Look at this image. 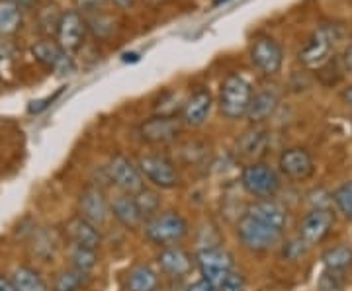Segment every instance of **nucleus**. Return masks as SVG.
<instances>
[{"label": "nucleus", "mask_w": 352, "mask_h": 291, "mask_svg": "<svg viewBox=\"0 0 352 291\" xmlns=\"http://www.w3.org/2000/svg\"><path fill=\"white\" fill-rule=\"evenodd\" d=\"M340 39V27L337 24H321L309 39L305 41L298 59L305 69H321L323 65L333 59L335 43Z\"/></svg>", "instance_id": "f257e3e1"}, {"label": "nucleus", "mask_w": 352, "mask_h": 291, "mask_svg": "<svg viewBox=\"0 0 352 291\" xmlns=\"http://www.w3.org/2000/svg\"><path fill=\"white\" fill-rule=\"evenodd\" d=\"M252 96L254 92H252L251 82L245 76L229 75L219 90V98H217L219 112L227 119H241L249 112Z\"/></svg>", "instance_id": "f03ea898"}, {"label": "nucleus", "mask_w": 352, "mask_h": 291, "mask_svg": "<svg viewBox=\"0 0 352 291\" xmlns=\"http://www.w3.org/2000/svg\"><path fill=\"white\" fill-rule=\"evenodd\" d=\"M237 237L247 251L266 253L282 241V231L270 227V225H264L258 219L245 213L237 223Z\"/></svg>", "instance_id": "7ed1b4c3"}, {"label": "nucleus", "mask_w": 352, "mask_h": 291, "mask_svg": "<svg viewBox=\"0 0 352 291\" xmlns=\"http://www.w3.org/2000/svg\"><path fill=\"white\" fill-rule=\"evenodd\" d=\"M147 239L161 246H170L188 235V221L176 211H164L145 223Z\"/></svg>", "instance_id": "20e7f679"}, {"label": "nucleus", "mask_w": 352, "mask_h": 291, "mask_svg": "<svg viewBox=\"0 0 352 291\" xmlns=\"http://www.w3.org/2000/svg\"><path fill=\"white\" fill-rule=\"evenodd\" d=\"M241 184L256 200H272L282 188L276 170L264 163H252L247 166L241 174Z\"/></svg>", "instance_id": "39448f33"}, {"label": "nucleus", "mask_w": 352, "mask_h": 291, "mask_svg": "<svg viewBox=\"0 0 352 291\" xmlns=\"http://www.w3.org/2000/svg\"><path fill=\"white\" fill-rule=\"evenodd\" d=\"M252 67L261 71L264 76H274L280 73L284 63V51L276 39L270 36H258L252 39L251 49H249Z\"/></svg>", "instance_id": "423d86ee"}, {"label": "nucleus", "mask_w": 352, "mask_h": 291, "mask_svg": "<svg viewBox=\"0 0 352 291\" xmlns=\"http://www.w3.org/2000/svg\"><path fill=\"white\" fill-rule=\"evenodd\" d=\"M196 264L200 268L201 278L210 281L212 286H217L226 278L231 270H235V262L231 253H227L221 246H206L196 254Z\"/></svg>", "instance_id": "0eeeda50"}, {"label": "nucleus", "mask_w": 352, "mask_h": 291, "mask_svg": "<svg viewBox=\"0 0 352 291\" xmlns=\"http://www.w3.org/2000/svg\"><path fill=\"white\" fill-rule=\"evenodd\" d=\"M138 166L143 178L161 190H170L178 184V170L175 163L164 154H143L139 156Z\"/></svg>", "instance_id": "6e6552de"}, {"label": "nucleus", "mask_w": 352, "mask_h": 291, "mask_svg": "<svg viewBox=\"0 0 352 291\" xmlns=\"http://www.w3.org/2000/svg\"><path fill=\"white\" fill-rule=\"evenodd\" d=\"M106 170H108V178L120 190L126 191L127 196H135L145 188V178L141 174L139 166L131 159H127L126 154H113Z\"/></svg>", "instance_id": "1a4fd4ad"}, {"label": "nucleus", "mask_w": 352, "mask_h": 291, "mask_svg": "<svg viewBox=\"0 0 352 291\" xmlns=\"http://www.w3.org/2000/svg\"><path fill=\"white\" fill-rule=\"evenodd\" d=\"M182 119L176 115H153L139 126V137L151 145H166L180 137Z\"/></svg>", "instance_id": "9d476101"}, {"label": "nucleus", "mask_w": 352, "mask_h": 291, "mask_svg": "<svg viewBox=\"0 0 352 291\" xmlns=\"http://www.w3.org/2000/svg\"><path fill=\"white\" fill-rule=\"evenodd\" d=\"M280 172L288 180L294 182H305L314 176L315 172V163L311 152L303 147H289L286 151L280 154Z\"/></svg>", "instance_id": "9b49d317"}, {"label": "nucleus", "mask_w": 352, "mask_h": 291, "mask_svg": "<svg viewBox=\"0 0 352 291\" xmlns=\"http://www.w3.org/2000/svg\"><path fill=\"white\" fill-rule=\"evenodd\" d=\"M335 225V216L329 207H315L307 216L303 217L300 223V239L307 246L319 244L329 237L331 229Z\"/></svg>", "instance_id": "f8f14e48"}, {"label": "nucleus", "mask_w": 352, "mask_h": 291, "mask_svg": "<svg viewBox=\"0 0 352 291\" xmlns=\"http://www.w3.org/2000/svg\"><path fill=\"white\" fill-rule=\"evenodd\" d=\"M87 30L88 24L87 20L82 18V14L76 12V10L61 12L59 24H57V43L63 47V51L73 53L82 45Z\"/></svg>", "instance_id": "ddd939ff"}, {"label": "nucleus", "mask_w": 352, "mask_h": 291, "mask_svg": "<svg viewBox=\"0 0 352 291\" xmlns=\"http://www.w3.org/2000/svg\"><path fill=\"white\" fill-rule=\"evenodd\" d=\"M212 106H214V96L210 89L198 86L190 94L188 100L182 104V114H180L182 124L188 127H201L208 121Z\"/></svg>", "instance_id": "4468645a"}, {"label": "nucleus", "mask_w": 352, "mask_h": 291, "mask_svg": "<svg viewBox=\"0 0 352 291\" xmlns=\"http://www.w3.org/2000/svg\"><path fill=\"white\" fill-rule=\"evenodd\" d=\"M32 55L39 65H43L50 71H57V73L73 71V61H71L69 53L63 51V47L53 39H39V41H36L32 45Z\"/></svg>", "instance_id": "2eb2a0df"}, {"label": "nucleus", "mask_w": 352, "mask_h": 291, "mask_svg": "<svg viewBox=\"0 0 352 291\" xmlns=\"http://www.w3.org/2000/svg\"><path fill=\"white\" fill-rule=\"evenodd\" d=\"M78 216L85 217L92 225L102 227L110 216V205L98 186H88L78 198Z\"/></svg>", "instance_id": "dca6fc26"}, {"label": "nucleus", "mask_w": 352, "mask_h": 291, "mask_svg": "<svg viewBox=\"0 0 352 291\" xmlns=\"http://www.w3.org/2000/svg\"><path fill=\"white\" fill-rule=\"evenodd\" d=\"M65 235L75 246H85V248H98L102 242L100 229L92 225L85 217L75 216L65 223Z\"/></svg>", "instance_id": "f3484780"}, {"label": "nucleus", "mask_w": 352, "mask_h": 291, "mask_svg": "<svg viewBox=\"0 0 352 291\" xmlns=\"http://www.w3.org/2000/svg\"><path fill=\"white\" fill-rule=\"evenodd\" d=\"M159 266L163 270L166 276L170 278H184L192 272V266L196 260H192L190 256L182 246H176V244H170V246H163V251L159 253Z\"/></svg>", "instance_id": "a211bd4d"}, {"label": "nucleus", "mask_w": 352, "mask_h": 291, "mask_svg": "<svg viewBox=\"0 0 352 291\" xmlns=\"http://www.w3.org/2000/svg\"><path fill=\"white\" fill-rule=\"evenodd\" d=\"M247 216L258 219L264 225L278 229L284 233V229L288 227V211L284 205H280L274 200H254L247 207Z\"/></svg>", "instance_id": "6ab92c4d"}, {"label": "nucleus", "mask_w": 352, "mask_h": 291, "mask_svg": "<svg viewBox=\"0 0 352 291\" xmlns=\"http://www.w3.org/2000/svg\"><path fill=\"white\" fill-rule=\"evenodd\" d=\"M280 98L274 90H261L252 96L249 112H247V119L251 121L252 126H261L268 117H272L276 112Z\"/></svg>", "instance_id": "aec40b11"}, {"label": "nucleus", "mask_w": 352, "mask_h": 291, "mask_svg": "<svg viewBox=\"0 0 352 291\" xmlns=\"http://www.w3.org/2000/svg\"><path fill=\"white\" fill-rule=\"evenodd\" d=\"M110 211L113 213V217L124 225L126 229H131V231H135L139 229L145 221H143V217H141V211H139L138 203H135V198L133 196H118L116 200L110 205Z\"/></svg>", "instance_id": "412c9836"}, {"label": "nucleus", "mask_w": 352, "mask_h": 291, "mask_svg": "<svg viewBox=\"0 0 352 291\" xmlns=\"http://www.w3.org/2000/svg\"><path fill=\"white\" fill-rule=\"evenodd\" d=\"M268 139H270V133H268L266 127L252 126L237 141V152H239L241 156H247V159H252V156L256 159V156H261L266 151Z\"/></svg>", "instance_id": "4be33fe9"}, {"label": "nucleus", "mask_w": 352, "mask_h": 291, "mask_svg": "<svg viewBox=\"0 0 352 291\" xmlns=\"http://www.w3.org/2000/svg\"><path fill=\"white\" fill-rule=\"evenodd\" d=\"M126 291H159V276L149 266H135L126 278Z\"/></svg>", "instance_id": "5701e85b"}, {"label": "nucleus", "mask_w": 352, "mask_h": 291, "mask_svg": "<svg viewBox=\"0 0 352 291\" xmlns=\"http://www.w3.org/2000/svg\"><path fill=\"white\" fill-rule=\"evenodd\" d=\"M22 25V8L12 0H0V36H14Z\"/></svg>", "instance_id": "b1692460"}, {"label": "nucleus", "mask_w": 352, "mask_h": 291, "mask_svg": "<svg viewBox=\"0 0 352 291\" xmlns=\"http://www.w3.org/2000/svg\"><path fill=\"white\" fill-rule=\"evenodd\" d=\"M16 291H50L47 281L41 278L38 270L30 266H20L12 276Z\"/></svg>", "instance_id": "393cba45"}, {"label": "nucleus", "mask_w": 352, "mask_h": 291, "mask_svg": "<svg viewBox=\"0 0 352 291\" xmlns=\"http://www.w3.org/2000/svg\"><path fill=\"white\" fill-rule=\"evenodd\" d=\"M323 264L333 272H346L352 266V248L349 244H339L323 254Z\"/></svg>", "instance_id": "a878e982"}, {"label": "nucleus", "mask_w": 352, "mask_h": 291, "mask_svg": "<svg viewBox=\"0 0 352 291\" xmlns=\"http://www.w3.org/2000/svg\"><path fill=\"white\" fill-rule=\"evenodd\" d=\"M88 283V274L75 268H69L57 274L53 281V291H80Z\"/></svg>", "instance_id": "bb28decb"}, {"label": "nucleus", "mask_w": 352, "mask_h": 291, "mask_svg": "<svg viewBox=\"0 0 352 291\" xmlns=\"http://www.w3.org/2000/svg\"><path fill=\"white\" fill-rule=\"evenodd\" d=\"M135 203H138L139 211H141V217H143V221L147 223V221H151L153 217H157L161 213V198H159V194L153 190H147V188H143L141 191H138L135 196Z\"/></svg>", "instance_id": "cd10ccee"}, {"label": "nucleus", "mask_w": 352, "mask_h": 291, "mask_svg": "<svg viewBox=\"0 0 352 291\" xmlns=\"http://www.w3.org/2000/svg\"><path fill=\"white\" fill-rule=\"evenodd\" d=\"M71 264L75 270H80V272H87L90 274L96 264H98V256H96V251L94 248H85V246H71Z\"/></svg>", "instance_id": "c85d7f7f"}, {"label": "nucleus", "mask_w": 352, "mask_h": 291, "mask_svg": "<svg viewBox=\"0 0 352 291\" xmlns=\"http://www.w3.org/2000/svg\"><path fill=\"white\" fill-rule=\"evenodd\" d=\"M333 202L337 205L339 213L352 221V182H344L333 194Z\"/></svg>", "instance_id": "c756f323"}, {"label": "nucleus", "mask_w": 352, "mask_h": 291, "mask_svg": "<svg viewBox=\"0 0 352 291\" xmlns=\"http://www.w3.org/2000/svg\"><path fill=\"white\" fill-rule=\"evenodd\" d=\"M88 27L92 30V34L96 36V38L106 39L108 36H112L113 34V20L110 16H106V14H98V16H94V18H90L87 22Z\"/></svg>", "instance_id": "7c9ffc66"}, {"label": "nucleus", "mask_w": 352, "mask_h": 291, "mask_svg": "<svg viewBox=\"0 0 352 291\" xmlns=\"http://www.w3.org/2000/svg\"><path fill=\"white\" fill-rule=\"evenodd\" d=\"M245 290H247V281H245V278H243V274H239L237 270H231L226 278L221 279V281L215 286V291H245Z\"/></svg>", "instance_id": "2f4dec72"}, {"label": "nucleus", "mask_w": 352, "mask_h": 291, "mask_svg": "<svg viewBox=\"0 0 352 291\" xmlns=\"http://www.w3.org/2000/svg\"><path fill=\"white\" fill-rule=\"evenodd\" d=\"M344 272H333V270H327L323 276H321V281H319V286H321V291H339L342 288V276Z\"/></svg>", "instance_id": "473e14b6"}, {"label": "nucleus", "mask_w": 352, "mask_h": 291, "mask_svg": "<svg viewBox=\"0 0 352 291\" xmlns=\"http://www.w3.org/2000/svg\"><path fill=\"white\" fill-rule=\"evenodd\" d=\"M307 248H309V246L298 237V239H292V241L286 242V246H284V256H286L288 260H298V258H302L303 254H305Z\"/></svg>", "instance_id": "72a5a7b5"}, {"label": "nucleus", "mask_w": 352, "mask_h": 291, "mask_svg": "<svg viewBox=\"0 0 352 291\" xmlns=\"http://www.w3.org/2000/svg\"><path fill=\"white\" fill-rule=\"evenodd\" d=\"M59 94H61V90H57V92H55L53 96H47V98H43V100L32 102V104L28 106V112H30V114H41V112H43V110H45V108H47L51 102L55 100V98H57Z\"/></svg>", "instance_id": "f704fd0d"}, {"label": "nucleus", "mask_w": 352, "mask_h": 291, "mask_svg": "<svg viewBox=\"0 0 352 291\" xmlns=\"http://www.w3.org/2000/svg\"><path fill=\"white\" fill-rule=\"evenodd\" d=\"M106 0H78V8L85 12H96Z\"/></svg>", "instance_id": "c9c22d12"}, {"label": "nucleus", "mask_w": 352, "mask_h": 291, "mask_svg": "<svg viewBox=\"0 0 352 291\" xmlns=\"http://www.w3.org/2000/svg\"><path fill=\"white\" fill-rule=\"evenodd\" d=\"M188 291H215V288L210 283V281H206V279L201 278L198 279V281H194V283L188 288Z\"/></svg>", "instance_id": "e433bc0d"}, {"label": "nucleus", "mask_w": 352, "mask_h": 291, "mask_svg": "<svg viewBox=\"0 0 352 291\" xmlns=\"http://www.w3.org/2000/svg\"><path fill=\"white\" fill-rule=\"evenodd\" d=\"M342 67H344L346 73H351L352 75V43L344 49V53H342Z\"/></svg>", "instance_id": "4c0bfd02"}, {"label": "nucleus", "mask_w": 352, "mask_h": 291, "mask_svg": "<svg viewBox=\"0 0 352 291\" xmlns=\"http://www.w3.org/2000/svg\"><path fill=\"white\" fill-rule=\"evenodd\" d=\"M0 291H16V286L10 278L0 274Z\"/></svg>", "instance_id": "58836bf2"}, {"label": "nucleus", "mask_w": 352, "mask_h": 291, "mask_svg": "<svg viewBox=\"0 0 352 291\" xmlns=\"http://www.w3.org/2000/svg\"><path fill=\"white\" fill-rule=\"evenodd\" d=\"M12 2H16L20 8H32L38 0H12Z\"/></svg>", "instance_id": "ea45409f"}, {"label": "nucleus", "mask_w": 352, "mask_h": 291, "mask_svg": "<svg viewBox=\"0 0 352 291\" xmlns=\"http://www.w3.org/2000/svg\"><path fill=\"white\" fill-rule=\"evenodd\" d=\"M342 96H344V100L349 102V104L352 106V86H349V89L344 90V94H342Z\"/></svg>", "instance_id": "a19ab883"}, {"label": "nucleus", "mask_w": 352, "mask_h": 291, "mask_svg": "<svg viewBox=\"0 0 352 291\" xmlns=\"http://www.w3.org/2000/svg\"><path fill=\"white\" fill-rule=\"evenodd\" d=\"M120 6H129V4H133V0H116Z\"/></svg>", "instance_id": "79ce46f5"}, {"label": "nucleus", "mask_w": 352, "mask_h": 291, "mask_svg": "<svg viewBox=\"0 0 352 291\" xmlns=\"http://www.w3.org/2000/svg\"><path fill=\"white\" fill-rule=\"evenodd\" d=\"M229 0H214V6H219V4H226Z\"/></svg>", "instance_id": "37998d69"}]
</instances>
